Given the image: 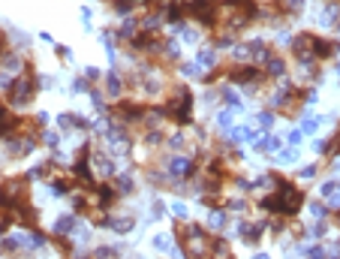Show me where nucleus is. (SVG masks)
Instances as JSON below:
<instances>
[{
    "instance_id": "f3484780",
    "label": "nucleus",
    "mask_w": 340,
    "mask_h": 259,
    "mask_svg": "<svg viewBox=\"0 0 340 259\" xmlns=\"http://www.w3.org/2000/svg\"><path fill=\"white\" fill-rule=\"evenodd\" d=\"M166 145H169V151H172V154H178V151H184V148H187V136H184L181 130H175V133L166 139Z\"/></svg>"
},
{
    "instance_id": "7ed1b4c3",
    "label": "nucleus",
    "mask_w": 340,
    "mask_h": 259,
    "mask_svg": "<svg viewBox=\"0 0 340 259\" xmlns=\"http://www.w3.org/2000/svg\"><path fill=\"white\" fill-rule=\"evenodd\" d=\"M124 88H127V79L121 76L118 69L105 72V85H102V94L111 97V100H124Z\"/></svg>"
},
{
    "instance_id": "f8f14e48",
    "label": "nucleus",
    "mask_w": 340,
    "mask_h": 259,
    "mask_svg": "<svg viewBox=\"0 0 340 259\" xmlns=\"http://www.w3.org/2000/svg\"><path fill=\"white\" fill-rule=\"evenodd\" d=\"M217 49H199V54H196V63L202 66V69H214L217 66Z\"/></svg>"
},
{
    "instance_id": "dca6fc26",
    "label": "nucleus",
    "mask_w": 340,
    "mask_h": 259,
    "mask_svg": "<svg viewBox=\"0 0 340 259\" xmlns=\"http://www.w3.org/2000/svg\"><path fill=\"white\" fill-rule=\"evenodd\" d=\"M232 118H235V112H229V108H223V112H217V118H214L217 130H220V133H229V130H232Z\"/></svg>"
},
{
    "instance_id": "c9c22d12",
    "label": "nucleus",
    "mask_w": 340,
    "mask_h": 259,
    "mask_svg": "<svg viewBox=\"0 0 340 259\" xmlns=\"http://www.w3.org/2000/svg\"><path fill=\"white\" fill-rule=\"evenodd\" d=\"M172 214L184 220V217H187V205H184V202H172Z\"/></svg>"
},
{
    "instance_id": "c85d7f7f",
    "label": "nucleus",
    "mask_w": 340,
    "mask_h": 259,
    "mask_svg": "<svg viewBox=\"0 0 340 259\" xmlns=\"http://www.w3.org/2000/svg\"><path fill=\"white\" fill-rule=\"evenodd\" d=\"M325 232H328V226L322 223V220H316V223L307 229V235H310V238H325Z\"/></svg>"
},
{
    "instance_id": "37998d69",
    "label": "nucleus",
    "mask_w": 340,
    "mask_h": 259,
    "mask_svg": "<svg viewBox=\"0 0 340 259\" xmlns=\"http://www.w3.org/2000/svg\"><path fill=\"white\" fill-rule=\"evenodd\" d=\"M337 72H340V63H337Z\"/></svg>"
},
{
    "instance_id": "c756f323",
    "label": "nucleus",
    "mask_w": 340,
    "mask_h": 259,
    "mask_svg": "<svg viewBox=\"0 0 340 259\" xmlns=\"http://www.w3.org/2000/svg\"><path fill=\"white\" fill-rule=\"evenodd\" d=\"M226 208H229V211H235V214H247V199H229V205H226Z\"/></svg>"
},
{
    "instance_id": "4c0bfd02",
    "label": "nucleus",
    "mask_w": 340,
    "mask_h": 259,
    "mask_svg": "<svg viewBox=\"0 0 340 259\" xmlns=\"http://www.w3.org/2000/svg\"><path fill=\"white\" fill-rule=\"evenodd\" d=\"M57 54H60V57H63V60H69V57H72V52H69V49H66V46H57Z\"/></svg>"
},
{
    "instance_id": "2eb2a0df",
    "label": "nucleus",
    "mask_w": 340,
    "mask_h": 259,
    "mask_svg": "<svg viewBox=\"0 0 340 259\" xmlns=\"http://www.w3.org/2000/svg\"><path fill=\"white\" fill-rule=\"evenodd\" d=\"M160 57H166L169 63H178V60H181V43L166 40V43H163V54H160Z\"/></svg>"
},
{
    "instance_id": "0eeeda50",
    "label": "nucleus",
    "mask_w": 340,
    "mask_h": 259,
    "mask_svg": "<svg viewBox=\"0 0 340 259\" xmlns=\"http://www.w3.org/2000/svg\"><path fill=\"white\" fill-rule=\"evenodd\" d=\"M57 127L60 130H91V121L88 118H82V115H72V112H66V115H60L57 118Z\"/></svg>"
},
{
    "instance_id": "20e7f679",
    "label": "nucleus",
    "mask_w": 340,
    "mask_h": 259,
    "mask_svg": "<svg viewBox=\"0 0 340 259\" xmlns=\"http://www.w3.org/2000/svg\"><path fill=\"white\" fill-rule=\"evenodd\" d=\"M0 69L12 72V76H21V72H24V54L18 49H6L3 54H0Z\"/></svg>"
},
{
    "instance_id": "4be33fe9",
    "label": "nucleus",
    "mask_w": 340,
    "mask_h": 259,
    "mask_svg": "<svg viewBox=\"0 0 340 259\" xmlns=\"http://www.w3.org/2000/svg\"><path fill=\"white\" fill-rule=\"evenodd\" d=\"M256 121H259L262 130H271L274 127V112H271V108H262V112L256 115Z\"/></svg>"
},
{
    "instance_id": "5701e85b",
    "label": "nucleus",
    "mask_w": 340,
    "mask_h": 259,
    "mask_svg": "<svg viewBox=\"0 0 340 259\" xmlns=\"http://www.w3.org/2000/svg\"><path fill=\"white\" fill-rule=\"evenodd\" d=\"M85 91H91V82H88L85 76L72 79V85H69V94H85Z\"/></svg>"
},
{
    "instance_id": "f704fd0d",
    "label": "nucleus",
    "mask_w": 340,
    "mask_h": 259,
    "mask_svg": "<svg viewBox=\"0 0 340 259\" xmlns=\"http://www.w3.org/2000/svg\"><path fill=\"white\" fill-rule=\"evenodd\" d=\"M99 76H102V72H99V69H97V66H88V69H85V79H88V82H91V85H94V82H97V79H99Z\"/></svg>"
},
{
    "instance_id": "ddd939ff",
    "label": "nucleus",
    "mask_w": 340,
    "mask_h": 259,
    "mask_svg": "<svg viewBox=\"0 0 340 259\" xmlns=\"http://www.w3.org/2000/svg\"><path fill=\"white\" fill-rule=\"evenodd\" d=\"M111 181H115V190H118V193H133V190H136V181H133L130 172H121V175H115Z\"/></svg>"
},
{
    "instance_id": "423d86ee",
    "label": "nucleus",
    "mask_w": 340,
    "mask_h": 259,
    "mask_svg": "<svg viewBox=\"0 0 340 259\" xmlns=\"http://www.w3.org/2000/svg\"><path fill=\"white\" fill-rule=\"evenodd\" d=\"M75 232H82L79 229V220H75V214H63L54 220V226H51V235H75Z\"/></svg>"
},
{
    "instance_id": "f03ea898",
    "label": "nucleus",
    "mask_w": 340,
    "mask_h": 259,
    "mask_svg": "<svg viewBox=\"0 0 340 259\" xmlns=\"http://www.w3.org/2000/svg\"><path fill=\"white\" fill-rule=\"evenodd\" d=\"M27 202V175H12L3 181V187H0V205L3 208H18Z\"/></svg>"
},
{
    "instance_id": "58836bf2",
    "label": "nucleus",
    "mask_w": 340,
    "mask_h": 259,
    "mask_svg": "<svg viewBox=\"0 0 340 259\" xmlns=\"http://www.w3.org/2000/svg\"><path fill=\"white\" fill-rule=\"evenodd\" d=\"M82 21H85V24L91 21V6H82Z\"/></svg>"
},
{
    "instance_id": "2f4dec72",
    "label": "nucleus",
    "mask_w": 340,
    "mask_h": 259,
    "mask_svg": "<svg viewBox=\"0 0 340 259\" xmlns=\"http://www.w3.org/2000/svg\"><path fill=\"white\" fill-rule=\"evenodd\" d=\"M301 139H304V133H301V130H289V133H286V142H289L292 148H298Z\"/></svg>"
},
{
    "instance_id": "ea45409f",
    "label": "nucleus",
    "mask_w": 340,
    "mask_h": 259,
    "mask_svg": "<svg viewBox=\"0 0 340 259\" xmlns=\"http://www.w3.org/2000/svg\"><path fill=\"white\" fill-rule=\"evenodd\" d=\"M253 259H268V253H256V256H253Z\"/></svg>"
},
{
    "instance_id": "f257e3e1",
    "label": "nucleus",
    "mask_w": 340,
    "mask_h": 259,
    "mask_svg": "<svg viewBox=\"0 0 340 259\" xmlns=\"http://www.w3.org/2000/svg\"><path fill=\"white\" fill-rule=\"evenodd\" d=\"M36 91H40V82H36V76H33V69H24L21 76H15V85H12V91L6 94V100H9V108H24L27 103H33V97H36Z\"/></svg>"
},
{
    "instance_id": "72a5a7b5",
    "label": "nucleus",
    "mask_w": 340,
    "mask_h": 259,
    "mask_svg": "<svg viewBox=\"0 0 340 259\" xmlns=\"http://www.w3.org/2000/svg\"><path fill=\"white\" fill-rule=\"evenodd\" d=\"M235 187L247 193V190H253V181H250V178H241V175H238V178H235Z\"/></svg>"
},
{
    "instance_id": "a878e982",
    "label": "nucleus",
    "mask_w": 340,
    "mask_h": 259,
    "mask_svg": "<svg viewBox=\"0 0 340 259\" xmlns=\"http://www.w3.org/2000/svg\"><path fill=\"white\" fill-rule=\"evenodd\" d=\"M12 85H15V76H12V72H3V69H0V91L9 94V91H12Z\"/></svg>"
},
{
    "instance_id": "aec40b11",
    "label": "nucleus",
    "mask_w": 340,
    "mask_h": 259,
    "mask_svg": "<svg viewBox=\"0 0 340 259\" xmlns=\"http://www.w3.org/2000/svg\"><path fill=\"white\" fill-rule=\"evenodd\" d=\"M181 76H184V79H205V69L193 60V63H184V66H181Z\"/></svg>"
},
{
    "instance_id": "7c9ffc66",
    "label": "nucleus",
    "mask_w": 340,
    "mask_h": 259,
    "mask_svg": "<svg viewBox=\"0 0 340 259\" xmlns=\"http://www.w3.org/2000/svg\"><path fill=\"white\" fill-rule=\"evenodd\" d=\"M316 175H319V166H316V163H313V166H304V169L298 172V178H301V181H313Z\"/></svg>"
},
{
    "instance_id": "412c9836",
    "label": "nucleus",
    "mask_w": 340,
    "mask_h": 259,
    "mask_svg": "<svg viewBox=\"0 0 340 259\" xmlns=\"http://www.w3.org/2000/svg\"><path fill=\"white\" fill-rule=\"evenodd\" d=\"M319 124H322V118H313V115H304V121H301V133H304V136H313V133L319 130Z\"/></svg>"
},
{
    "instance_id": "a19ab883",
    "label": "nucleus",
    "mask_w": 340,
    "mask_h": 259,
    "mask_svg": "<svg viewBox=\"0 0 340 259\" xmlns=\"http://www.w3.org/2000/svg\"><path fill=\"white\" fill-rule=\"evenodd\" d=\"M130 259H142V256H130Z\"/></svg>"
},
{
    "instance_id": "e433bc0d",
    "label": "nucleus",
    "mask_w": 340,
    "mask_h": 259,
    "mask_svg": "<svg viewBox=\"0 0 340 259\" xmlns=\"http://www.w3.org/2000/svg\"><path fill=\"white\" fill-rule=\"evenodd\" d=\"M328 208H334V211L340 208V196H337V193H331V196H328Z\"/></svg>"
},
{
    "instance_id": "393cba45",
    "label": "nucleus",
    "mask_w": 340,
    "mask_h": 259,
    "mask_svg": "<svg viewBox=\"0 0 340 259\" xmlns=\"http://www.w3.org/2000/svg\"><path fill=\"white\" fill-rule=\"evenodd\" d=\"M283 6H286V15H292V18H295V15L304 12V0H286Z\"/></svg>"
},
{
    "instance_id": "39448f33",
    "label": "nucleus",
    "mask_w": 340,
    "mask_h": 259,
    "mask_svg": "<svg viewBox=\"0 0 340 259\" xmlns=\"http://www.w3.org/2000/svg\"><path fill=\"white\" fill-rule=\"evenodd\" d=\"M265 226L268 223H253V220H238V238L241 241H247V244H256L259 238H262V232H265Z\"/></svg>"
},
{
    "instance_id": "9d476101",
    "label": "nucleus",
    "mask_w": 340,
    "mask_h": 259,
    "mask_svg": "<svg viewBox=\"0 0 340 259\" xmlns=\"http://www.w3.org/2000/svg\"><path fill=\"white\" fill-rule=\"evenodd\" d=\"M259 136H256V130L253 127H247V124H238V127H232V136H229V142H256Z\"/></svg>"
},
{
    "instance_id": "473e14b6",
    "label": "nucleus",
    "mask_w": 340,
    "mask_h": 259,
    "mask_svg": "<svg viewBox=\"0 0 340 259\" xmlns=\"http://www.w3.org/2000/svg\"><path fill=\"white\" fill-rule=\"evenodd\" d=\"M334 190H337V181H322V184H319V193H322V196H331Z\"/></svg>"
},
{
    "instance_id": "b1692460",
    "label": "nucleus",
    "mask_w": 340,
    "mask_h": 259,
    "mask_svg": "<svg viewBox=\"0 0 340 259\" xmlns=\"http://www.w3.org/2000/svg\"><path fill=\"white\" fill-rule=\"evenodd\" d=\"M295 160H298V148H292V145L277 154V163H295Z\"/></svg>"
},
{
    "instance_id": "1a4fd4ad",
    "label": "nucleus",
    "mask_w": 340,
    "mask_h": 259,
    "mask_svg": "<svg viewBox=\"0 0 340 259\" xmlns=\"http://www.w3.org/2000/svg\"><path fill=\"white\" fill-rule=\"evenodd\" d=\"M283 72H286V60L271 54V57L265 60V79H283Z\"/></svg>"
},
{
    "instance_id": "cd10ccee",
    "label": "nucleus",
    "mask_w": 340,
    "mask_h": 259,
    "mask_svg": "<svg viewBox=\"0 0 340 259\" xmlns=\"http://www.w3.org/2000/svg\"><path fill=\"white\" fill-rule=\"evenodd\" d=\"M310 214H313L316 220H325V217H328V205H325V202H310Z\"/></svg>"
},
{
    "instance_id": "6e6552de",
    "label": "nucleus",
    "mask_w": 340,
    "mask_h": 259,
    "mask_svg": "<svg viewBox=\"0 0 340 259\" xmlns=\"http://www.w3.org/2000/svg\"><path fill=\"white\" fill-rule=\"evenodd\" d=\"M220 100L226 103V108H229V112H244V100H241V94L235 91V88H220Z\"/></svg>"
},
{
    "instance_id": "bb28decb",
    "label": "nucleus",
    "mask_w": 340,
    "mask_h": 259,
    "mask_svg": "<svg viewBox=\"0 0 340 259\" xmlns=\"http://www.w3.org/2000/svg\"><path fill=\"white\" fill-rule=\"evenodd\" d=\"M166 214V202L163 199H154V202H150V220H160Z\"/></svg>"
},
{
    "instance_id": "4468645a",
    "label": "nucleus",
    "mask_w": 340,
    "mask_h": 259,
    "mask_svg": "<svg viewBox=\"0 0 340 259\" xmlns=\"http://www.w3.org/2000/svg\"><path fill=\"white\" fill-rule=\"evenodd\" d=\"M277 148H280V139H277V136H271V133H268V136H262V139H256V151H262V154H265V151H268V154H274Z\"/></svg>"
},
{
    "instance_id": "79ce46f5",
    "label": "nucleus",
    "mask_w": 340,
    "mask_h": 259,
    "mask_svg": "<svg viewBox=\"0 0 340 259\" xmlns=\"http://www.w3.org/2000/svg\"><path fill=\"white\" fill-rule=\"evenodd\" d=\"M337 187H340V178H337Z\"/></svg>"
},
{
    "instance_id": "6ab92c4d",
    "label": "nucleus",
    "mask_w": 340,
    "mask_h": 259,
    "mask_svg": "<svg viewBox=\"0 0 340 259\" xmlns=\"http://www.w3.org/2000/svg\"><path fill=\"white\" fill-rule=\"evenodd\" d=\"M178 33H181V40L184 43H199V27H193V24H178Z\"/></svg>"
},
{
    "instance_id": "a211bd4d",
    "label": "nucleus",
    "mask_w": 340,
    "mask_h": 259,
    "mask_svg": "<svg viewBox=\"0 0 340 259\" xmlns=\"http://www.w3.org/2000/svg\"><path fill=\"white\" fill-rule=\"evenodd\" d=\"M40 142H43L46 148H51V151H57V145H60V133L49 127V130H43V133H40Z\"/></svg>"
},
{
    "instance_id": "9b49d317",
    "label": "nucleus",
    "mask_w": 340,
    "mask_h": 259,
    "mask_svg": "<svg viewBox=\"0 0 340 259\" xmlns=\"http://www.w3.org/2000/svg\"><path fill=\"white\" fill-rule=\"evenodd\" d=\"M226 223H229V214L220 211V208H211V214H208V226H211L214 232H223Z\"/></svg>"
}]
</instances>
